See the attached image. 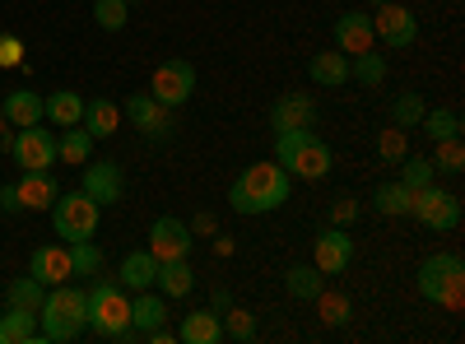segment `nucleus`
Wrapping results in <instances>:
<instances>
[{"mask_svg":"<svg viewBox=\"0 0 465 344\" xmlns=\"http://www.w3.org/2000/svg\"><path fill=\"white\" fill-rule=\"evenodd\" d=\"M284 289H289V298H298V302H312V298L326 289V275L317 270V265H293V270L284 275Z\"/></svg>","mask_w":465,"mask_h":344,"instance_id":"nucleus-29","label":"nucleus"},{"mask_svg":"<svg viewBox=\"0 0 465 344\" xmlns=\"http://www.w3.org/2000/svg\"><path fill=\"white\" fill-rule=\"evenodd\" d=\"M0 107H5V122H10L15 131L43 122V98H37L33 89H10L5 98H0Z\"/></svg>","mask_w":465,"mask_h":344,"instance_id":"nucleus-24","label":"nucleus"},{"mask_svg":"<svg viewBox=\"0 0 465 344\" xmlns=\"http://www.w3.org/2000/svg\"><path fill=\"white\" fill-rule=\"evenodd\" d=\"M410 201H414V191L401 186V182H381L372 191V210L386 214V219H396V214H410Z\"/></svg>","mask_w":465,"mask_h":344,"instance_id":"nucleus-30","label":"nucleus"},{"mask_svg":"<svg viewBox=\"0 0 465 344\" xmlns=\"http://www.w3.org/2000/svg\"><path fill=\"white\" fill-rule=\"evenodd\" d=\"M401 186H410V191H419V186H429V182H438V168H433V159H419V154H405L401 163Z\"/></svg>","mask_w":465,"mask_h":344,"instance_id":"nucleus-34","label":"nucleus"},{"mask_svg":"<svg viewBox=\"0 0 465 344\" xmlns=\"http://www.w3.org/2000/svg\"><path fill=\"white\" fill-rule=\"evenodd\" d=\"M191 223H182V219H173V214H163V219H153V228H149V251L159 256V260H182V256H191Z\"/></svg>","mask_w":465,"mask_h":344,"instance_id":"nucleus-12","label":"nucleus"},{"mask_svg":"<svg viewBox=\"0 0 465 344\" xmlns=\"http://www.w3.org/2000/svg\"><path fill=\"white\" fill-rule=\"evenodd\" d=\"M433 144H438V154H433V168H438V172H460V168H465L460 135H451V140H433Z\"/></svg>","mask_w":465,"mask_h":344,"instance_id":"nucleus-41","label":"nucleus"},{"mask_svg":"<svg viewBox=\"0 0 465 344\" xmlns=\"http://www.w3.org/2000/svg\"><path fill=\"white\" fill-rule=\"evenodd\" d=\"M153 289H159L163 298H186L191 289H196V270H191V260H159V275H153Z\"/></svg>","mask_w":465,"mask_h":344,"instance_id":"nucleus-22","label":"nucleus"},{"mask_svg":"<svg viewBox=\"0 0 465 344\" xmlns=\"http://www.w3.org/2000/svg\"><path fill=\"white\" fill-rule=\"evenodd\" d=\"M270 126H275V131H307V126H317L312 93H284V98H275V107H270Z\"/></svg>","mask_w":465,"mask_h":344,"instance_id":"nucleus-14","label":"nucleus"},{"mask_svg":"<svg viewBox=\"0 0 465 344\" xmlns=\"http://www.w3.org/2000/svg\"><path fill=\"white\" fill-rule=\"evenodd\" d=\"M149 93L159 98L163 107H186L191 103V93H196V65L191 61H182V56H173V61H163L159 70L149 74Z\"/></svg>","mask_w":465,"mask_h":344,"instance_id":"nucleus-7","label":"nucleus"},{"mask_svg":"<svg viewBox=\"0 0 465 344\" xmlns=\"http://www.w3.org/2000/svg\"><path fill=\"white\" fill-rule=\"evenodd\" d=\"M37 317H43V326H37L43 339H52V344L80 339L89 330V293L70 289V284H52L47 298H43V308H37Z\"/></svg>","mask_w":465,"mask_h":344,"instance_id":"nucleus-2","label":"nucleus"},{"mask_svg":"<svg viewBox=\"0 0 465 344\" xmlns=\"http://www.w3.org/2000/svg\"><path fill=\"white\" fill-rule=\"evenodd\" d=\"M153 275H159V256L144 247V251H131L122 260V275H116V280H122L126 293H140V289H153Z\"/></svg>","mask_w":465,"mask_h":344,"instance_id":"nucleus-23","label":"nucleus"},{"mask_svg":"<svg viewBox=\"0 0 465 344\" xmlns=\"http://www.w3.org/2000/svg\"><path fill=\"white\" fill-rule=\"evenodd\" d=\"M368 5H381V0H368Z\"/></svg>","mask_w":465,"mask_h":344,"instance_id":"nucleus-48","label":"nucleus"},{"mask_svg":"<svg viewBox=\"0 0 465 344\" xmlns=\"http://www.w3.org/2000/svg\"><path fill=\"white\" fill-rule=\"evenodd\" d=\"M307 74H312V84H322V89H340L349 80V56L344 52H317L307 61Z\"/></svg>","mask_w":465,"mask_h":344,"instance_id":"nucleus-27","label":"nucleus"},{"mask_svg":"<svg viewBox=\"0 0 465 344\" xmlns=\"http://www.w3.org/2000/svg\"><path fill=\"white\" fill-rule=\"evenodd\" d=\"M43 298H47V284H37L33 275H19L5 289V302H10V308H24V312H37V308H43Z\"/></svg>","mask_w":465,"mask_h":344,"instance_id":"nucleus-32","label":"nucleus"},{"mask_svg":"<svg viewBox=\"0 0 465 344\" xmlns=\"http://www.w3.org/2000/svg\"><path fill=\"white\" fill-rule=\"evenodd\" d=\"M331 144L317 135V131H302V140L293 144V154L284 159V168H289V177H298V182H322L326 172H331Z\"/></svg>","mask_w":465,"mask_h":344,"instance_id":"nucleus-9","label":"nucleus"},{"mask_svg":"<svg viewBox=\"0 0 465 344\" xmlns=\"http://www.w3.org/2000/svg\"><path fill=\"white\" fill-rule=\"evenodd\" d=\"M94 159V135L84 126H65L56 135V163H70V168H84Z\"/></svg>","mask_w":465,"mask_h":344,"instance_id":"nucleus-25","label":"nucleus"},{"mask_svg":"<svg viewBox=\"0 0 465 344\" xmlns=\"http://www.w3.org/2000/svg\"><path fill=\"white\" fill-rule=\"evenodd\" d=\"M15 191H19V205L24 210H52L56 196H61V182L52 177V168H33V172H24L15 182Z\"/></svg>","mask_w":465,"mask_h":344,"instance_id":"nucleus-16","label":"nucleus"},{"mask_svg":"<svg viewBox=\"0 0 465 344\" xmlns=\"http://www.w3.org/2000/svg\"><path fill=\"white\" fill-rule=\"evenodd\" d=\"M15 149V126L5 122V107H0V154H10Z\"/></svg>","mask_w":465,"mask_h":344,"instance_id":"nucleus-45","label":"nucleus"},{"mask_svg":"<svg viewBox=\"0 0 465 344\" xmlns=\"http://www.w3.org/2000/svg\"><path fill=\"white\" fill-rule=\"evenodd\" d=\"M37 339V312L5 308L0 312V344H33Z\"/></svg>","mask_w":465,"mask_h":344,"instance_id":"nucleus-28","label":"nucleus"},{"mask_svg":"<svg viewBox=\"0 0 465 344\" xmlns=\"http://www.w3.org/2000/svg\"><path fill=\"white\" fill-rule=\"evenodd\" d=\"M372 19L363 15V10H349V15H340L335 19V47L344 52V56H359V52H372Z\"/></svg>","mask_w":465,"mask_h":344,"instance_id":"nucleus-17","label":"nucleus"},{"mask_svg":"<svg viewBox=\"0 0 465 344\" xmlns=\"http://www.w3.org/2000/svg\"><path fill=\"white\" fill-rule=\"evenodd\" d=\"M126 5H140V0H126Z\"/></svg>","mask_w":465,"mask_h":344,"instance_id":"nucleus-47","label":"nucleus"},{"mask_svg":"<svg viewBox=\"0 0 465 344\" xmlns=\"http://www.w3.org/2000/svg\"><path fill=\"white\" fill-rule=\"evenodd\" d=\"M410 214L423 228H433V233H451V228H460V196H456V191H442L438 182H429V186L414 191Z\"/></svg>","mask_w":465,"mask_h":344,"instance_id":"nucleus-6","label":"nucleus"},{"mask_svg":"<svg viewBox=\"0 0 465 344\" xmlns=\"http://www.w3.org/2000/svg\"><path fill=\"white\" fill-rule=\"evenodd\" d=\"M80 126H84L94 140H107V135L122 131V107H116L112 98H89V103H84V117H80Z\"/></svg>","mask_w":465,"mask_h":344,"instance_id":"nucleus-19","label":"nucleus"},{"mask_svg":"<svg viewBox=\"0 0 465 344\" xmlns=\"http://www.w3.org/2000/svg\"><path fill=\"white\" fill-rule=\"evenodd\" d=\"M163 321H168V298L163 293H149V289L131 293V326L140 335H149L153 326H163Z\"/></svg>","mask_w":465,"mask_h":344,"instance_id":"nucleus-21","label":"nucleus"},{"mask_svg":"<svg viewBox=\"0 0 465 344\" xmlns=\"http://www.w3.org/2000/svg\"><path fill=\"white\" fill-rule=\"evenodd\" d=\"M94 19H98L103 33H122L126 19H131V5L126 0H94Z\"/></svg>","mask_w":465,"mask_h":344,"instance_id":"nucleus-38","label":"nucleus"},{"mask_svg":"<svg viewBox=\"0 0 465 344\" xmlns=\"http://www.w3.org/2000/svg\"><path fill=\"white\" fill-rule=\"evenodd\" d=\"M219 321H223V335H228V339H238V344H247V339L256 335V317H252L247 308H232V302L219 312Z\"/></svg>","mask_w":465,"mask_h":344,"instance_id":"nucleus-36","label":"nucleus"},{"mask_svg":"<svg viewBox=\"0 0 465 344\" xmlns=\"http://www.w3.org/2000/svg\"><path fill=\"white\" fill-rule=\"evenodd\" d=\"M312 302L322 308V321H326V326H349V317H354V302H349L344 293H331V289H322Z\"/></svg>","mask_w":465,"mask_h":344,"instance_id":"nucleus-33","label":"nucleus"},{"mask_svg":"<svg viewBox=\"0 0 465 344\" xmlns=\"http://www.w3.org/2000/svg\"><path fill=\"white\" fill-rule=\"evenodd\" d=\"M354 214H359V201H354V196H340V201H335V210H331L335 228H344V223L354 219Z\"/></svg>","mask_w":465,"mask_h":344,"instance_id":"nucleus-43","label":"nucleus"},{"mask_svg":"<svg viewBox=\"0 0 465 344\" xmlns=\"http://www.w3.org/2000/svg\"><path fill=\"white\" fill-rule=\"evenodd\" d=\"M289 168L280 163H252L238 182L228 186V205L238 214H270L289 201Z\"/></svg>","mask_w":465,"mask_h":344,"instance_id":"nucleus-1","label":"nucleus"},{"mask_svg":"<svg viewBox=\"0 0 465 344\" xmlns=\"http://www.w3.org/2000/svg\"><path fill=\"white\" fill-rule=\"evenodd\" d=\"M228 302H232V298H228V289H214V302H210V308H214V312H223Z\"/></svg>","mask_w":465,"mask_h":344,"instance_id":"nucleus-46","label":"nucleus"},{"mask_svg":"<svg viewBox=\"0 0 465 344\" xmlns=\"http://www.w3.org/2000/svg\"><path fill=\"white\" fill-rule=\"evenodd\" d=\"M10 159H15L24 172H33V168H52V163H56V135H52L43 122H37V126H19V131H15Z\"/></svg>","mask_w":465,"mask_h":344,"instance_id":"nucleus-10","label":"nucleus"},{"mask_svg":"<svg viewBox=\"0 0 465 344\" xmlns=\"http://www.w3.org/2000/svg\"><path fill=\"white\" fill-rule=\"evenodd\" d=\"M0 65H5V70L24 65V43H19L15 33H0Z\"/></svg>","mask_w":465,"mask_h":344,"instance_id":"nucleus-42","label":"nucleus"},{"mask_svg":"<svg viewBox=\"0 0 465 344\" xmlns=\"http://www.w3.org/2000/svg\"><path fill=\"white\" fill-rule=\"evenodd\" d=\"M349 80H359L363 89L386 84V56L381 52H359L354 61H349Z\"/></svg>","mask_w":465,"mask_h":344,"instance_id":"nucleus-31","label":"nucleus"},{"mask_svg":"<svg viewBox=\"0 0 465 344\" xmlns=\"http://www.w3.org/2000/svg\"><path fill=\"white\" fill-rule=\"evenodd\" d=\"M98 219H103V205L94 196H84V191H61L56 205H52V228H56V238H65V242L94 238Z\"/></svg>","mask_w":465,"mask_h":344,"instance_id":"nucleus-5","label":"nucleus"},{"mask_svg":"<svg viewBox=\"0 0 465 344\" xmlns=\"http://www.w3.org/2000/svg\"><path fill=\"white\" fill-rule=\"evenodd\" d=\"M377 154H381V163H401V159L410 154V135H405L401 126H386V131L377 135Z\"/></svg>","mask_w":465,"mask_h":344,"instance_id":"nucleus-39","label":"nucleus"},{"mask_svg":"<svg viewBox=\"0 0 465 344\" xmlns=\"http://www.w3.org/2000/svg\"><path fill=\"white\" fill-rule=\"evenodd\" d=\"M423 112H429V107H423V98H419V93H401V98L391 103V122H396L401 131H410V126H419V122H423Z\"/></svg>","mask_w":465,"mask_h":344,"instance_id":"nucleus-40","label":"nucleus"},{"mask_svg":"<svg viewBox=\"0 0 465 344\" xmlns=\"http://www.w3.org/2000/svg\"><path fill=\"white\" fill-rule=\"evenodd\" d=\"M126 117H131V126L135 131H144L149 140H168L173 131H177V117H173V107H163L153 93H131L126 98Z\"/></svg>","mask_w":465,"mask_h":344,"instance_id":"nucleus-11","label":"nucleus"},{"mask_svg":"<svg viewBox=\"0 0 465 344\" xmlns=\"http://www.w3.org/2000/svg\"><path fill=\"white\" fill-rule=\"evenodd\" d=\"M89 330L103 339H140V330L131 326V293L122 289V280H98L89 289Z\"/></svg>","mask_w":465,"mask_h":344,"instance_id":"nucleus-3","label":"nucleus"},{"mask_svg":"<svg viewBox=\"0 0 465 344\" xmlns=\"http://www.w3.org/2000/svg\"><path fill=\"white\" fill-rule=\"evenodd\" d=\"M43 117H47L52 126H80V117H84V98L74 93V89H56L52 98H43Z\"/></svg>","mask_w":465,"mask_h":344,"instance_id":"nucleus-26","label":"nucleus"},{"mask_svg":"<svg viewBox=\"0 0 465 344\" xmlns=\"http://www.w3.org/2000/svg\"><path fill=\"white\" fill-rule=\"evenodd\" d=\"M28 275L37 280V284H65L70 280V247H52V242H43V247H33V260H28Z\"/></svg>","mask_w":465,"mask_h":344,"instance_id":"nucleus-18","label":"nucleus"},{"mask_svg":"<svg viewBox=\"0 0 465 344\" xmlns=\"http://www.w3.org/2000/svg\"><path fill=\"white\" fill-rule=\"evenodd\" d=\"M24 205H19V191L15 186H0V214H19Z\"/></svg>","mask_w":465,"mask_h":344,"instance_id":"nucleus-44","label":"nucleus"},{"mask_svg":"<svg viewBox=\"0 0 465 344\" xmlns=\"http://www.w3.org/2000/svg\"><path fill=\"white\" fill-rule=\"evenodd\" d=\"M349 260H354V238H349L344 228H326V233L317 238L312 265L322 275H340V270H349Z\"/></svg>","mask_w":465,"mask_h":344,"instance_id":"nucleus-15","label":"nucleus"},{"mask_svg":"<svg viewBox=\"0 0 465 344\" xmlns=\"http://www.w3.org/2000/svg\"><path fill=\"white\" fill-rule=\"evenodd\" d=\"M65 247H70V275H98L103 270V251L94 247V238L65 242Z\"/></svg>","mask_w":465,"mask_h":344,"instance_id":"nucleus-35","label":"nucleus"},{"mask_svg":"<svg viewBox=\"0 0 465 344\" xmlns=\"http://www.w3.org/2000/svg\"><path fill=\"white\" fill-rule=\"evenodd\" d=\"M80 191H84V196H94L98 205H116V201H122V191H126V177H122V168H116V163H84V182H80Z\"/></svg>","mask_w":465,"mask_h":344,"instance_id":"nucleus-13","label":"nucleus"},{"mask_svg":"<svg viewBox=\"0 0 465 344\" xmlns=\"http://www.w3.org/2000/svg\"><path fill=\"white\" fill-rule=\"evenodd\" d=\"M177 339H182V344H219V339H223V321H219V312H214V308H205V312H186L182 326H177Z\"/></svg>","mask_w":465,"mask_h":344,"instance_id":"nucleus-20","label":"nucleus"},{"mask_svg":"<svg viewBox=\"0 0 465 344\" xmlns=\"http://www.w3.org/2000/svg\"><path fill=\"white\" fill-rule=\"evenodd\" d=\"M368 19H372V37H377L381 47H391V52H405L414 37H419V19H414V10L396 5V0H381L377 15H368Z\"/></svg>","mask_w":465,"mask_h":344,"instance_id":"nucleus-8","label":"nucleus"},{"mask_svg":"<svg viewBox=\"0 0 465 344\" xmlns=\"http://www.w3.org/2000/svg\"><path fill=\"white\" fill-rule=\"evenodd\" d=\"M423 302H433V308H447V312H460V298H465V265L456 251H438L419 265L414 275Z\"/></svg>","mask_w":465,"mask_h":344,"instance_id":"nucleus-4","label":"nucleus"},{"mask_svg":"<svg viewBox=\"0 0 465 344\" xmlns=\"http://www.w3.org/2000/svg\"><path fill=\"white\" fill-rule=\"evenodd\" d=\"M423 135L429 140H451V135H460V117L451 107H438V112H423Z\"/></svg>","mask_w":465,"mask_h":344,"instance_id":"nucleus-37","label":"nucleus"}]
</instances>
